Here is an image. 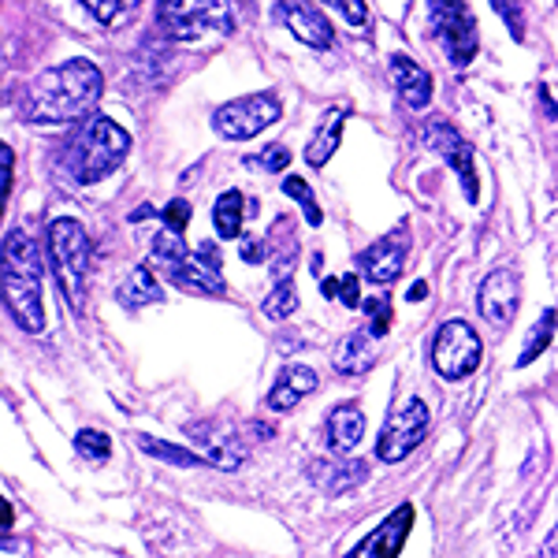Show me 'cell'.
Here are the masks:
<instances>
[{
  "mask_svg": "<svg viewBox=\"0 0 558 558\" xmlns=\"http://www.w3.org/2000/svg\"><path fill=\"white\" fill-rule=\"evenodd\" d=\"M365 310H368V331H373V336L380 339L384 331L391 328V302H387V299H380V302H368Z\"/></svg>",
  "mask_w": 558,
  "mask_h": 558,
  "instance_id": "obj_34",
  "label": "cell"
},
{
  "mask_svg": "<svg viewBox=\"0 0 558 558\" xmlns=\"http://www.w3.org/2000/svg\"><path fill=\"white\" fill-rule=\"evenodd\" d=\"M365 439V413L354 402H343L328 413V447L336 454H350Z\"/></svg>",
  "mask_w": 558,
  "mask_h": 558,
  "instance_id": "obj_19",
  "label": "cell"
},
{
  "mask_svg": "<svg viewBox=\"0 0 558 558\" xmlns=\"http://www.w3.org/2000/svg\"><path fill=\"white\" fill-rule=\"evenodd\" d=\"M421 142H425L436 157H444L447 165H451V172L458 175V183H462V191H465V202L470 205L481 202V183H476V165H473L470 142H465L447 120L421 123Z\"/></svg>",
  "mask_w": 558,
  "mask_h": 558,
  "instance_id": "obj_11",
  "label": "cell"
},
{
  "mask_svg": "<svg viewBox=\"0 0 558 558\" xmlns=\"http://www.w3.org/2000/svg\"><path fill=\"white\" fill-rule=\"evenodd\" d=\"M410 529H413V507L402 502V507H395L391 514L384 518V525L373 529V533H368L347 558H399Z\"/></svg>",
  "mask_w": 558,
  "mask_h": 558,
  "instance_id": "obj_14",
  "label": "cell"
},
{
  "mask_svg": "<svg viewBox=\"0 0 558 558\" xmlns=\"http://www.w3.org/2000/svg\"><path fill=\"white\" fill-rule=\"evenodd\" d=\"M49 260L52 272H57L60 287H64L68 302L75 310H83L86 302V276H89V239L83 231V223L60 216L49 223Z\"/></svg>",
  "mask_w": 558,
  "mask_h": 558,
  "instance_id": "obj_6",
  "label": "cell"
},
{
  "mask_svg": "<svg viewBox=\"0 0 558 558\" xmlns=\"http://www.w3.org/2000/svg\"><path fill=\"white\" fill-rule=\"evenodd\" d=\"M343 123H347L343 108H328V112H324V120L317 123V131H313V138H310V146H305V165L324 168L331 157H336L339 142H343Z\"/></svg>",
  "mask_w": 558,
  "mask_h": 558,
  "instance_id": "obj_20",
  "label": "cell"
},
{
  "mask_svg": "<svg viewBox=\"0 0 558 558\" xmlns=\"http://www.w3.org/2000/svg\"><path fill=\"white\" fill-rule=\"evenodd\" d=\"M492 12H499V20L507 23L510 38H525V15H521V0H492Z\"/></svg>",
  "mask_w": 558,
  "mask_h": 558,
  "instance_id": "obj_29",
  "label": "cell"
},
{
  "mask_svg": "<svg viewBox=\"0 0 558 558\" xmlns=\"http://www.w3.org/2000/svg\"><path fill=\"white\" fill-rule=\"evenodd\" d=\"M387 68H391L395 89H399V97L410 108H425L432 101V75L417 64V60H410V57H402V52H395V57L387 60Z\"/></svg>",
  "mask_w": 558,
  "mask_h": 558,
  "instance_id": "obj_16",
  "label": "cell"
},
{
  "mask_svg": "<svg viewBox=\"0 0 558 558\" xmlns=\"http://www.w3.org/2000/svg\"><path fill=\"white\" fill-rule=\"evenodd\" d=\"M283 116V101L276 94H250V97H239V101H228L213 112V131L228 142H246L260 134L265 128Z\"/></svg>",
  "mask_w": 558,
  "mask_h": 558,
  "instance_id": "obj_10",
  "label": "cell"
},
{
  "mask_svg": "<svg viewBox=\"0 0 558 558\" xmlns=\"http://www.w3.org/2000/svg\"><path fill=\"white\" fill-rule=\"evenodd\" d=\"M407 257H410V223H399V228H391L384 239H376L373 246L357 257V265H362L365 279H373V283H380V287H391L395 279L402 276Z\"/></svg>",
  "mask_w": 558,
  "mask_h": 558,
  "instance_id": "obj_12",
  "label": "cell"
},
{
  "mask_svg": "<svg viewBox=\"0 0 558 558\" xmlns=\"http://www.w3.org/2000/svg\"><path fill=\"white\" fill-rule=\"evenodd\" d=\"M484 357L481 336L473 331V324L465 320H447L439 324L436 339H432V368H436L444 380H465L476 373Z\"/></svg>",
  "mask_w": 558,
  "mask_h": 558,
  "instance_id": "obj_8",
  "label": "cell"
},
{
  "mask_svg": "<svg viewBox=\"0 0 558 558\" xmlns=\"http://www.w3.org/2000/svg\"><path fill=\"white\" fill-rule=\"evenodd\" d=\"M283 194H287V197H294V202L302 205L305 220H310L313 228H320V223H324V216H320V205L313 202V191H310V186L302 183L299 175H287V179H283Z\"/></svg>",
  "mask_w": 558,
  "mask_h": 558,
  "instance_id": "obj_27",
  "label": "cell"
},
{
  "mask_svg": "<svg viewBox=\"0 0 558 558\" xmlns=\"http://www.w3.org/2000/svg\"><path fill=\"white\" fill-rule=\"evenodd\" d=\"M12 165H15L12 146H0V197H4V202H8V194H12Z\"/></svg>",
  "mask_w": 558,
  "mask_h": 558,
  "instance_id": "obj_35",
  "label": "cell"
},
{
  "mask_svg": "<svg viewBox=\"0 0 558 558\" xmlns=\"http://www.w3.org/2000/svg\"><path fill=\"white\" fill-rule=\"evenodd\" d=\"M425 294H428V283H413L410 287V302H421Z\"/></svg>",
  "mask_w": 558,
  "mask_h": 558,
  "instance_id": "obj_38",
  "label": "cell"
},
{
  "mask_svg": "<svg viewBox=\"0 0 558 558\" xmlns=\"http://www.w3.org/2000/svg\"><path fill=\"white\" fill-rule=\"evenodd\" d=\"M160 220H165L168 231H175V235H183L186 231V220H191V205L183 202V197H175L172 205H165V213H160Z\"/></svg>",
  "mask_w": 558,
  "mask_h": 558,
  "instance_id": "obj_32",
  "label": "cell"
},
{
  "mask_svg": "<svg viewBox=\"0 0 558 558\" xmlns=\"http://www.w3.org/2000/svg\"><path fill=\"white\" fill-rule=\"evenodd\" d=\"M317 373H313L310 365H287L283 373H279L276 387L268 391V410L283 413V410H294L299 402L305 399V395L317 391Z\"/></svg>",
  "mask_w": 558,
  "mask_h": 558,
  "instance_id": "obj_17",
  "label": "cell"
},
{
  "mask_svg": "<svg viewBox=\"0 0 558 558\" xmlns=\"http://www.w3.org/2000/svg\"><path fill=\"white\" fill-rule=\"evenodd\" d=\"M131 153V134L108 116H94L78 131H71L60 146V168L71 183L94 186L105 175H112Z\"/></svg>",
  "mask_w": 558,
  "mask_h": 558,
  "instance_id": "obj_2",
  "label": "cell"
},
{
  "mask_svg": "<svg viewBox=\"0 0 558 558\" xmlns=\"http://www.w3.org/2000/svg\"><path fill=\"white\" fill-rule=\"evenodd\" d=\"M83 4L97 23H116V15H120L131 0H83Z\"/></svg>",
  "mask_w": 558,
  "mask_h": 558,
  "instance_id": "obj_33",
  "label": "cell"
},
{
  "mask_svg": "<svg viewBox=\"0 0 558 558\" xmlns=\"http://www.w3.org/2000/svg\"><path fill=\"white\" fill-rule=\"evenodd\" d=\"M101 97V71L94 60H68L23 89L20 112L31 123H75L94 112Z\"/></svg>",
  "mask_w": 558,
  "mask_h": 558,
  "instance_id": "obj_1",
  "label": "cell"
},
{
  "mask_svg": "<svg viewBox=\"0 0 558 558\" xmlns=\"http://www.w3.org/2000/svg\"><path fill=\"white\" fill-rule=\"evenodd\" d=\"M250 168H260V172H283L287 165H291V153L287 146H268L265 153H257V157H246Z\"/></svg>",
  "mask_w": 558,
  "mask_h": 558,
  "instance_id": "obj_30",
  "label": "cell"
},
{
  "mask_svg": "<svg viewBox=\"0 0 558 558\" xmlns=\"http://www.w3.org/2000/svg\"><path fill=\"white\" fill-rule=\"evenodd\" d=\"M373 331H350L343 343L336 347V373L339 376H365L376 362Z\"/></svg>",
  "mask_w": 558,
  "mask_h": 558,
  "instance_id": "obj_21",
  "label": "cell"
},
{
  "mask_svg": "<svg viewBox=\"0 0 558 558\" xmlns=\"http://www.w3.org/2000/svg\"><path fill=\"white\" fill-rule=\"evenodd\" d=\"M428 23L454 68L473 64L476 57V20L465 0H428Z\"/></svg>",
  "mask_w": 558,
  "mask_h": 558,
  "instance_id": "obj_9",
  "label": "cell"
},
{
  "mask_svg": "<svg viewBox=\"0 0 558 558\" xmlns=\"http://www.w3.org/2000/svg\"><path fill=\"white\" fill-rule=\"evenodd\" d=\"M0 287L12 320L23 331L38 336L45 331V302H41V254L26 231H8L0 250Z\"/></svg>",
  "mask_w": 558,
  "mask_h": 558,
  "instance_id": "obj_3",
  "label": "cell"
},
{
  "mask_svg": "<svg viewBox=\"0 0 558 558\" xmlns=\"http://www.w3.org/2000/svg\"><path fill=\"white\" fill-rule=\"evenodd\" d=\"M317 4H328V8H336L339 15L350 23V26H365L368 20V8H365V0H317Z\"/></svg>",
  "mask_w": 558,
  "mask_h": 558,
  "instance_id": "obj_31",
  "label": "cell"
},
{
  "mask_svg": "<svg viewBox=\"0 0 558 558\" xmlns=\"http://www.w3.org/2000/svg\"><path fill=\"white\" fill-rule=\"evenodd\" d=\"M157 23L172 41L228 38L235 31L231 0H157Z\"/></svg>",
  "mask_w": 558,
  "mask_h": 558,
  "instance_id": "obj_5",
  "label": "cell"
},
{
  "mask_svg": "<svg viewBox=\"0 0 558 558\" xmlns=\"http://www.w3.org/2000/svg\"><path fill=\"white\" fill-rule=\"evenodd\" d=\"M518 299H521V283L510 268H495V272L484 276L481 283V317L488 324H510L518 313Z\"/></svg>",
  "mask_w": 558,
  "mask_h": 558,
  "instance_id": "obj_15",
  "label": "cell"
},
{
  "mask_svg": "<svg viewBox=\"0 0 558 558\" xmlns=\"http://www.w3.org/2000/svg\"><path fill=\"white\" fill-rule=\"evenodd\" d=\"M310 476L320 484L324 492L339 495V492H350L368 476V462L362 458H328V462H313L310 465Z\"/></svg>",
  "mask_w": 558,
  "mask_h": 558,
  "instance_id": "obj_18",
  "label": "cell"
},
{
  "mask_svg": "<svg viewBox=\"0 0 558 558\" xmlns=\"http://www.w3.org/2000/svg\"><path fill=\"white\" fill-rule=\"evenodd\" d=\"M134 444L142 447L149 458H157V462H168V465H183V470H191V465H213L209 458H202V454H194V451H183V447H175V444H165V439H153V436H134Z\"/></svg>",
  "mask_w": 558,
  "mask_h": 558,
  "instance_id": "obj_24",
  "label": "cell"
},
{
  "mask_svg": "<svg viewBox=\"0 0 558 558\" xmlns=\"http://www.w3.org/2000/svg\"><path fill=\"white\" fill-rule=\"evenodd\" d=\"M12 533V502H4V536Z\"/></svg>",
  "mask_w": 558,
  "mask_h": 558,
  "instance_id": "obj_39",
  "label": "cell"
},
{
  "mask_svg": "<svg viewBox=\"0 0 558 558\" xmlns=\"http://www.w3.org/2000/svg\"><path fill=\"white\" fill-rule=\"evenodd\" d=\"M75 451L89 458V462H105L108 454H112V444H108V436L105 432H97V428H83L75 436Z\"/></svg>",
  "mask_w": 558,
  "mask_h": 558,
  "instance_id": "obj_28",
  "label": "cell"
},
{
  "mask_svg": "<svg viewBox=\"0 0 558 558\" xmlns=\"http://www.w3.org/2000/svg\"><path fill=\"white\" fill-rule=\"evenodd\" d=\"M428 428H432V413L425 407V399H402L399 407L387 413L380 439H376V458L387 465L402 462V458H410L425 444Z\"/></svg>",
  "mask_w": 558,
  "mask_h": 558,
  "instance_id": "obj_7",
  "label": "cell"
},
{
  "mask_svg": "<svg viewBox=\"0 0 558 558\" xmlns=\"http://www.w3.org/2000/svg\"><path fill=\"white\" fill-rule=\"evenodd\" d=\"M116 299H120L123 310H142V305L165 302V287L153 279V272L146 265H142V268H134L128 279H123L120 291H116Z\"/></svg>",
  "mask_w": 558,
  "mask_h": 558,
  "instance_id": "obj_22",
  "label": "cell"
},
{
  "mask_svg": "<svg viewBox=\"0 0 558 558\" xmlns=\"http://www.w3.org/2000/svg\"><path fill=\"white\" fill-rule=\"evenodd\" d=\"M242 213H246V197L242 191H223L213 205V228L220 239H239L242 235Z\"/></svg>",
  "mask_w": 558,
  "mask_h": 558,
  "instance_id": "obj_23",
  "label": "cell"
},
{
  "mask_svg": "<svg viewBox=\"0 0 558 558\" xmlns=\"http://www.w3.org/2000/svg\"><path fill=\"white\" fill-rule=\"evenodd\" d=\"M149 260L168 283L179 287V291L205 294V299L223 294V268H220V254H216L213 242H202V246L191 254V250L183 246V239L165 228L157 239H153Z\"/></svg>",
  "mask_w": 558,
  "mask_h": 558,
  "instance_id": "obj_4",
  "label": "cell"
},
{
  "mask_svg": "<svg viewBox=\"0 0 558 558\" xmlns=\"http://www.w3.org/2000/svg\"><path fill=\"white\" fill-rule=\"evenodd\" d=\"M555 324H558V313L555 310H544L539 313V320L533 324V331H529V343L525 350L518 354V368H529L536 362L539 354H544L547 347H551V339H555Z\"/></svg>",
  "mask_w": 558,
  "mask_h": 558,
  "instance_id": "obj_25",
  "label": "cell"
},
{
  "mask_svg": "<svg viewBox=\"0 0 558 558\" xmlns=\"http://www.w3.org/2000/svg\"><path fill=\"white\" fill-rule=\"evenodd\" d=\"M339 299H343L347 310H354V305L362 302V294H357V276H343V279H339Z\"/></svg>",
  "mask_w": 558,
  "mask_h": 558,
  "instance_id": "obj_36",
  "label": "cell"
},
{
  "mask_svg": "<svg viewBox=\"0 0 558 558\" xmlns=\"http://www.w3.org/2000/svg\"><path fill=\"white\" fill-rule=\"evenodd\" d=\"M294 310H299V294H294V283H291V279H279L276 291L268 294L265 302H260V313H265L268 320H287Z\"/></svg>",
  "mask_w": 558,
  "mask_h": 558,
  "instance_id": "obj_26",
  "label": "cell"
},
{
  "mask_svg": "<svg viewBox=\"0 0 558 558\" xmlns=\"http://www.w3.org/2000/svg\"><path fill=\"white\" fill-rule=\"evenodd\" d=\"M265 257H268L265 242H246V246H242V260H246V265H260Z\"/></svg>",
  "mask_w": 558,
  "mask_h": 558,
  "instance_id": "obj_37",
  "label": "cell"
},
{
  "mask_svg": "<svg viewBox=\"0 0 558 558\" xmlns=\"http://www.w3.org/2000/svg\"><path fill=\"white\" fill-rule=\"evenodd\" d=\"M276 15H279V23H283L302 45H310V49L324 52V49L336 45V31H331V23L324 20V12H317L313 4H305V0H279Z\"/></svg>",
  "mask_w": 558,
  "mask_h": 558,
  "instance_id": "obj_13",
  "label": "cell"
}]
</instances>
